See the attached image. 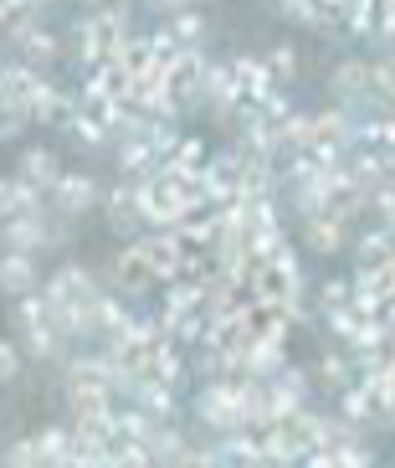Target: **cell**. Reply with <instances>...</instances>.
I'll return each instance as SVG.
<instances>
[{
    "label": "cell",
    "instance_id": "obj_32",
    "mask_svg": "<svg viewBox=\"0 0 395 468\" xmlns=\"http://www.w3.org/2000/svg\"><path fill=\"white\" fill-rule=\"evenodd\" d=\"M5 468H41L36 438H16L11 448H5Z\"/></svg>",
    "mask_w": 395,
    "mask_h": 468
},
{
    "label": "cell",
    "instance_id": "obj_20",
    "mask_svg": "<svg viewBox=\"0 0 395 468\" xmlns=\"http://www.w3.org/2000/svg\"><path fill=\"white\" fill-rule=\"evenodd\" d=\"M36 453H41V468H68L72 427H47V432H36Z\"/></svg>",
    "mask_w": 395,
    "mask_h": 468
},
{
    "label": "cell",
    "instance_id": "obj_34",
    "mask_svg": "<svg viewBox=\"0 0 395 468\" xmlns=\"http://www.w3.org/2000/svg\"><path fill=\"white\" fill-rule=\"evenodd\" d=\"M369 278H375V293H380V299H395V258L375 262V268H369Z\"/></svg>",
    "mask_w": 395,
    "mask_h": 468
},
{
    "label": "cell",
    "instance_id": "obj_14",
    "mask_svg": "<svg viewBox=\"0 0 395 468\" xmlns=\"http://www.w3.org/2000/svg\"><path fill=\"white\" fill-rule=\"evenodd\" d=\"M16 176L26 180L31 191H52L57 186V176H62V165H57V154L47 150V144H36V150H21V170H16Z\"/></svg>",
    "mask_w": 395,
    "mask_h": 468
},
{
    "label": "cell",
    "instance_id": "obj_5",
    "mask_svg": "<svg viewBox=\"0 0 395 468\" xmlns=\"http://www.w3.org/2000/svg\"><path fill=\"white\" fill-rule=\"evenodd\" d=\"M201 103L221 119H232L242 109V93H236V78H232V62H205L201 72Z\"/></svg>",
    "mask_w": 395,
    "mask_h": 468
},
{
    "label": "cell",
    "instance_id": "obj_7",
    "mask_svg": "<svg viewBox=\"0 0 395 468\" xmlns=\"http://www.w3.org/2000/svg\"><path fill=\"white\" fill-rule=\"evenodd\" d=\"M5 37L16 42V52H21V62H26V68L41 72V68H52V62H57V37L41 27L36 16H31V21H21V27H11Z\"/></svg>",
    "mask_w": 395,
    "mask_h": 468
},
{
    "label": "cell",
    "instance_id": "obj_17",
    "mask_svg": "<svg viewBox=\"0 0 395 468\" xmlns=\"http://www.w3.org/2000/svg\"><path fill=\"white\" fill-rule=\"evenodd\" d=\"M232 78H236V93H242V103H257V98L273 88V72H267V62H262V57H236V62H232Z\"/></svg>",
    "mask_w": 395,
    "mask_h": 468
},
{
    "label": "cell",
    "instance_id": "obj_1",
    "mask_svg": "<svg viewBox=\"0 0 395 468\" xmlns=\"http://www.w3.org/2000/svg\"><path fill=\"white\" fill-rule=\"evenodd\" d=\"M68 217H57L47 201H41L36 211H21V217H11V221H0V248L5 252H52V248H62L68 242Z\"/></svg>",
    "mask_w": 395,
    "mask_h": 468
},
{
    "label": "cell",
    "instance_id": "obj_25",
    "mask_svg": "<svg viewBox=\"0 0 395 468\" xmlns=\"http://www.w3.org/2000/svg\"><path fill=\"white\" fill-rule=\"evenodd\" d=\"M318 381H324L328 391H334V397H339L344 386L355 381V371H349V356H339V350H328V356L318 360Z\"/></svg>",
    "mask_w": 395,
    "mask_h": 468
},
{
    "label": "cell",
    "instance_id": "obj_16",
    "mask_svg": "<svg viewBox=\"0 0 395 468\" xmlns=\"http://www.w3.org/2000/svg\"><path fill=\"white\" fill-rule=\"evenodd\" d=\"M303 237H308V248H314V252L334 258V252H339L344 242H349V221L324 217V211H318V217H308V221H303Z\"/></svg>",
    "mask_w": 395,
    "mask_h": 468
},
{
    "label": "cell",
    "instance_id": "obj_35",
    "mask_svg": "<svg viewBox=\"0 0 395 468\" xmlns=\"http://www.w3.org/2000/svg\"><path fill=\"white\" fill-rule=\"evenodd\" d=\"M154 11H164V16H180V11H191L195 0H150Z\"/></svg>",
    "mask_w": 395,
    "mask_h": 468
},
{
    "label": "cell",
    "instance_id": "obj_22",
    "mask_svg": "<svg viewBox=\"0 0 395 468\" xmlns=\"http://www.w3.org/2000/svg\"><path fill=\"white\" fill-rule=\"evenodd\" d=\"M375 21H380V0H349L334 27H344L349 37H375Z\"/></svg>",
    "mask_w": 395,
    "mask_h": 468
},
{
    "label": "cell",
    "instance_id": "obj_29",
    "mask_svg": "<svg viewBox=\"0 0 395 468\" xmlns=\"http://www.w3.org/2000/svg\"><path fill=\"white\" fill-rule=\"evenodd\" d=\"M144 42H150V57H154V62H160V68H170V62H175V57L185 52V47H180L175 37H170V27H164V31H150Z\"/></svg>",
    "mask_w": 395,
    "mask_h": 468
},
{
    "label": "cell",
    "instance_id": "obj_3",
    "mask_svg": "<svg viewBox=\"0 0 395 468\" xmlns=\"http://www.w3.org/2000/svg\"><path fill=\"white\" fill-rule=\"evenodd\" d=\"M98 201H103V186H98L88 170H62L57 176V186L47 191V207L57 211V217H82V211H93Z\"/></svg>",
    "mask_w": 395,
    "mask_h": 468
},
{
    "label": "cell",
    "instance_id": "obj_13",
    "mask_svg": "<svg viewBox=\"0 0 395 468\" xmlns=\"http://www.w3.org/2000/svg\"><path fill=\"white\" fill-rule=\"evenodd\" d=\"M113 283H119V293H144L154 283V268L144 262L139 242H134V248H123L119 258H113Z\"/></svg>",
    "mask_w": 395,
    "mask_h": 468
},
{
    "label": "cell",
    "instance_id": "obj_2",
    "mask_svg": "<svg viewBox=\"0 0 395 468\" xmlns=\"http://www.w3.org/2000/svg\"><path fill=\"white\" fill-rule=\"evenodd\" d=\"M195 422L205 432H236L242 412H236V386L232 381H201L195 391Z\"/></svg>",
    "mask_w": 395,
    "mask_h": 468
},
{
    "label": "cell",
    "instance_id": "obj_10",
    "mask_svg": "<svg viewBox=\"0 0 395 468\" xmlns=\"http://www.w3.org/2000/svg\"><path fill=\"white\" fill-rule=\"evenodd\" d=\"M267 391H273L277 417H293L298 407H308V391H314V381H308V371H298V366L287 360L277 376H267Z\"/></svg>",
    "mask_w": 395,
    "mask_h": 468
},
{
    "label": "cell",
    "instance_id": "obj_26",
    "mask_svg": "<svg viewBox=\"0 0 395 468\" xmlns=\"http://www.w3.org/2000/svg\"><path fill=\"white\" fill-rule=\"evenodd\" d=\"M262 62H267V72H273V88L293 83V72H298V52H293V47H273Z\"/></svg>",
    "mask_w": 395,
    "mask_h": 468
},
{
    "label": "cell",
    "instance_id": "obj_12",
    "mask_svg": "<svg viewBox=\"0 0 395 468\" xmlns=\"http://www.w3.org/2000/svg\"><path fill=\"white\" fill-rule=\"evenodd\" d=\"M129 407H139V412L160 417V422H175L180 397H175V386H164V381H154V376H144V381H139V391L129 397Z\"/></svg>",
    "mask_w": 395,
    "mask_h": 468
},
{
    "label": "cell",
    "instance_id": "obj_9",
    "mask_svg": "<svg viewBox=\"0 0 395 468\" xmlns=\"http://www.w3.org/2000/svg\"><path fill=\"white\" fill-rule=\"evenodd\" d=\"M98 207H103V217H109L113 232H123V237H129V232H150V227H144V211H139V191L129 186V180L113 186V191H103Z\"/></svg>",
    "mask_w": 395,
    "mask_h": 468
},
{
    "label": "cell",
    "instance_id": "obj_23",
    "mask_svg": "<svg viewBox=\"0 0 395 468\" xmlns=\"http://www.w3.org/2000/svg\"><path fill=\"white\" fill-rule=\"evenodd\" d=\"M339 417H349V422H359V427H375V407H369V397H365L359 381H349L339 391Z\"/></svg>",
    "mask_w": 395,
    "mask_h": 468
},
{
    "label": "cell",
    "instance_id": "obj_31",
    "mask_svg": "<svg viewBox=\"0 0 395 468\" xmlns=\"http://www.w3.org/2000/svg\"><path fill=\"white\" fill-rule=\"evenodd\" d=\"M103 468H150V453H144L139 442H123V448H109Z\"/></svg>",
    "mask_w": 395,
    "mask_h": 468
},
{
    "label": "cell",
    "instance_id": "obj_33",
    "mask_svg": "<svg viewBox=\"0 0 395 468\" xmlns=\"http://www.w3.org/2000/svg\"><path fill=\"white\" fill-rule=\"evenodd\" d=\"M16 376H21V345L0 340V386H11Z\"/></svg>",
    "mask_w": 395,
    "mask_h": 468
},
{
    "label": "cell",
    "instance_id": "obj_4",
    "mask_svg": "<svg viewBox=\"0 0 395 468\" xmlns=\"http://www.w3.org/2000/svg\"><path fill=\"white\" fill-rule=\"evenodd\" d=\"M41 293H47V303H68V309H78V314H82V309H88L103 289H98V278L88 273L82 262H68V268H57V273L47 278V289H41Z\"/></svg>",
    "mask_w": 395,
    "mask_h": 468
},
{
    "label": "cell",
    "instance_id": "obj_24",
    "mask_svg": "<svg viewBox=\"0 0 395 468\" xmlns=\"http://www.w3.org/2000/svg\"><path fill=\"white\" fill-rule=\"evenodd\" d=\"M170 37H175L180 47H201L205 42V16L195 11V5L180 11V16H170Z\"/></svg>",
    "mask_w": 395,
    "mask_h": 468
},
{
    "label": "cell",
    "instance_id": "obj_18",
    "mask_svg": "<svg viewBox=\"0 0 395 468\" xmlns=\"http://www.w3.org/2000/svg\"><path fill=\"white\" fill-rule=\"evenodd\" d=\"M47 196L41 191H31L21 176H0V221H11V217H21V211H36Z\"/></svg>",
    "mask_w": 395,
    "mask_h": 468
},
{
    "label": "cell",
    "instance_id": "obj_21",
    "mask_svg": "<svg viewBox=\"0 0 395 468\" xmlns=\"http://www.w3.org/2000/svg\"><path fill=\"white\" fill-rule=\"evenodd\" d=\"M205 160H211V150H205L201 139H185V134H180V144L170 150L164 170H170V176H195V170H205Z\"/></svg>",
    "mask_w": 395,
    "mask_h": 468
},
{
    "label": "cell",
    "instance_id": "obj_27",
    "mask_svg": "<svg viewBox=\"0 0 395 468\" xmlns=\"http://www.w3.org/2000/svg\"><path fill=\"white\" fill-rule=\"evenodd\" d=\"M16 324L21 330H31V324H47V293H21V303H16Z\"/></svg>",
    "mask_w": 395,
    "mask_h": 468
},
{
    "label": "cell",
    "instance_id": "obj_37",
    "mask_svg": "<svg viewBox=\"0 0 395 468\" xmlns=\"http://www.w3.org/2000/svg\"><path fill=\"white\" fill-rule=\"evenodd\" d=\"M385 5H395V0H385Z\"/></svg>",
    "mask_w": 395,
    "mask_h": 468
},
{
    "label": "cell",
    "instance_id": "obj_11",
    "mask_svg": "<svg viewBox=\"0 0 395 468\" xmlns=\"http://www.w3.org/2000/svg\"><path fill=\"white\" fill-rule=\"evenodd\" d=\"M41 273H36V258L31 252H5L0 248V293H36Z\"/></svg>",
    "mask_w": 395,
    "mask_h": 468
},
{
    "label": "cell",
    "instance_id": "obj_30",
    "mask_svg": "<svg viewBox=\"0 0 395 468\" xmlns=\"http://www.w3.org/2000/svg\"><path fill=\"white\" fill-rule=\"evenodd\" d=\"M68 134L78 139V144H103V139H109V129L98 124V119H88V113H72V119H68Z\"/></svg>",
    "mask_w": 395,
    "mask_h": 468
},
{
    "label": "cell",
    "instance_id": "obj_28",
    "mask_svg": "<svg viewBox=\"0 0 395 468\" xmlns=\"http://www.w3.org/2000/svg\"><path fill=\"white\" fill-rule=\"evenodd\" d=\"M334 309H349V278H328L318 289V314H334Z\"/></svg>",
    "mask_w": 395,
    "mask_h": 468
},
{
    "label": "cell",
    "instance_id": "obj_8",
    "mask_svg": "<svg viewBox=\"0 0 395 468\" xmlns=\"http://www.w3.org/2000/svg\"><path fill=\"white\" fill-rule=\"evenodd\" d=\"M26 113H31V124H62L68 129V119L78 113V98H68L62 88L36 78V88H31V98H26Z\"/></svg>",
    "mask_w": 395,
    "mask_h": 468
},
{
    "label": "cell",
    "instance_id": "obj_15",
    "mask_svg": "<svg viewBox=\"0 0 395 468\" xmlns=\"http://www.w3.org/2000/svg\"><path fill=\"white\" fill-rule=\"evenodd\" d=\"M21 350H26L31 360H52V366H68V356H72V345L62 340L52 324H31V330H21Z\"/></svg>",
    "mask_w": 395,
    "mask_h": 468
},
{
    "label": "cell",
    "instance_id": "obj_36",
    "mask_svg": "<svg viewBox=\"0 0 395 468\" xmlns=\"http://www.w3.org/2000/svg\"><path fill=\"white\" fill-rule=\"evenodd\" d=\"M88 5H93V11H103V5H119V0H88Z\"/></svg>",
    "mask_w": 395,
    "mask_h": 468
},
{
    "label": "cell",
    "instance_id": "obj_6",
    "mask_svg": "<svg viewBox=\"0 0 395 468\" xmlns=\"http://www.w3.org/2000/svg\"><path fill=\"white\" fill-rule=\"evenodd\" d=\"M144 453H150V468H191L195 438H185L175 422H160L154 427V438L144 442Z\"/></svg>",
    "mask_w": 395,
    "mask_h": 468
},
{
    "label": "cell",
    "instance_id": "obj_19",
    "mask_svg": "<svg viewBox=\"0 0 395 468\" xmlns=\"http://www.w3.org/2000/svg\"><path fill=\"white\" fill-rule=\"evenodd\" d=\"M355 258H359V268H375V262L395 258V232L380 227V221H369L365 232H359V242H355Z\"/></svg>",
    "mask_w": 395,
    "mask_h": 468
}]
</instances>
